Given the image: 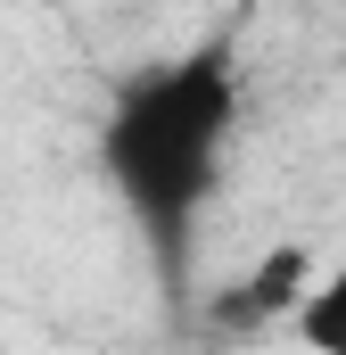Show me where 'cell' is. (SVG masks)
<instances>
[{
	"mask_svg": "<svg viewBox=\"0 0 346 355\" xmlns=\"http://www.w3.org/2000/svg\"><path fill=\"white\" fill-rule=\"evenodd\" d=\"M305 289H313V248H305V240H280V248H264L256 265L215 297V331H264V322H289V314L305 306Z\"/></svg>",
	"mask_w": 346,
	"mask_h": 355,
	"instance_id": "obj_2",
	"label": "cell"
},
{
	"mask_svg": "<svg viewBox=\"0 0 346 355\" xmlns=\"http://www.w3.org/2000/svg\"><path fill=\"white\" fill-rule=\"evenodd\" d=\"M239 116H248V75H239V42L231 33H206V42L173 50L157 67H140L107 99L99 174H107L116 207L132 215L140 248L157 257L165 281L190 265V240H198L215 190L231 174Z\"/></svg>",
	"mask_w": 346,
	"mask_h": 355,
	"instance_id": "obj_1",
	"label": "cell"
},
{
	"mask_svg": "<svg viewBox=\"0 0 346 355\" xmlns=\"http://www.w3.org/2000/svg\"><path fill=\"white\" fill-rule=\"evenodd\" d=\"M289 339H297L305 355H346V257L330 272H313L305 306L289 314Z\"/></svg>",
	"mask_w": 346,
	"mask_h": 355,
	"instance_id": "obj_3",
	"label": "cell"
}]
</instances>
